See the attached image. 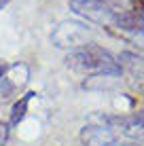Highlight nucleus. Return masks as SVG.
Masks as SVG:
<instances>
[{"label": "nucleus", "instance_id": "nucleus-6", "mask_svg": "<svg viewBox=\"0 0 144 146\" xmlns=\"http://www.w3.org/2000/svg\"><path fill=\"white\" fill-rule=\"evenodd\" d=\"M32 95L34 93H26L19 102H15V106L11 110V121H9V125H19L23 121V117H26V112H28V104H30V100H32Z\"/></svg>", "mask_w": 144, "mask_h": 146}, {"label": "nucleus", "instance_id": "nucleus-7", "mask_svg": "<svg viewBox=\"0 0 144 146\" xmlns=\"http://www.w3.org/2000/svg\"><path fill=\"white\" fill-rule=\"evenodd\" d=\"M9 123H0V146H7V140H9Z\"/></svg>", "mask_w": 144, "mask_h": 146}, {"label": "nucleus", "instance_id": "nucleus-5", "mask_svg": "<svg viewBox=\"0 0 144 146\" xmlns=\"http://www.w3.org/2000/svg\"><path fill=\"white\" fill-rule=\"evenodd\" d=\"M117 59H119L121 66L129 68L131 72H140V74L144 72V57H142V55H136L131 51H123V53L117 55Z\"/></svg>", "mask_w": 144, "mask_h": 146}, {"label": "nucleus", "instance_id": "nucleus-8", "mask_svg": "<svg viewBox=\"0 0 144 146\" xmlns=\"http://www.w3.org/2000/svg\"><path fill=\"white\" fill-rule=\"evenodd\" d=\"M119 146H144V142H140V140H127V142H121Z\"/></svg>", "mask_w": 144, "mask_h": 146}, {"label": "nucleus", "instance_id": "nucleus-3", "mask_svg": "<svg viewBox=\"0 0 144 146\" xmlns=\"http://www.w3.org/2000/svg\"><path fill=\"white\" fill-rule=\"evenodd\" d=\"M70 11L93 23H108L115 17V9L104 0H70Z\"/></svg>", "mask_w": 144, "mask_h": 146}, {"label": "nucleus", "instance_id": "nucleus-10", "mask_svg": "<svg viewBox=\"0 0 144 146\" xmlns=\"http://www.w3.org/2000/svg\"><path fill=\"white\" fill-rule=\"evenodd\" d=\"M9 2H11V0H0V11H2V9H4V7H7V4H9Z\"/></svg>", "mask_w": 144, "mask_h": 146}, {"label": "nucleus", "instance_id": "nucleus-1", "mask_svg": "<svg viewBox=\"0 0 144 146\" xmlns=\"http://www.w3.org/2000/svg\"><path fill=\"white\" fill-rule=\"evenodd\" d=\"M66 66L83 74H93V76H121L123 72V66L115 55L93 42L70 51L66 55Z\"/></svg>", "mask_w": 144, "mask_h": 146}, {"label": "nucleus", "instance_id": "nucleus-9", "mask_svg": "<svg viewBox=\"0 0 144 146\" xmlns=\"http://www.w3.org/2000/svg\"><path fill=\"white\" fill-rule=\"evenodd\" d=\"M9 72V64H4V62H0V78L4 76V74Z\"/></svg>", "mask_w": 144, "mask_h": 146}, {"label": "nucleus", "instance_id": "nucleus-11", "mask_svg": "<svg viewBox=\"0 0 144 146\" xmlns=\"http://www.w3.org/2000/svg\"><path fill=\"white\" fill-rule=\"evenodd\" d=\"M104 2H108V4L112 7V2H121V0H104Z\"/></svg>", "mask_w": 144, "mask_h": 146}, {"label": "nucleus", "instance_id": "nucleus-4", "mask_svg": "<svg viewBox=\"0 0 144 146\" xmlns=\"http://www.w3.org/2000/svg\"><path fill=\"white\" fill-rule=\"evenodd\" d=\"M81 142L85 146H119V138L115 129L89 121L81 129Z\"/></svg>", "mask_w": 144, "mask_h": 146}, {"label": "nucleus", "instance_id": "nucleus-2", "mask_svg": "<svg viewBox=\"0 0 144 146\" xmlns=\"http://www.w3.org/2000/svg\"><path fill=\"white\" fill-rule=\"evenodd\" d=\"M51 42L57 49H81L85 44H91V30L87 23L76 21V19H66L59 21L51 32Z\"/></svg>", "mask_w": 144, "mask_h": 146}]
</instances>
